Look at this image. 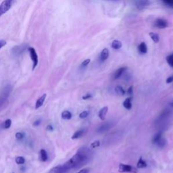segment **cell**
Instances as JSON below:
<instances>
[{"mask_svg":"<svg viewBox=\"0 0 173 173\" xmlns=\"http://www.w3.org/2000/svg\"><path fill=\"white\" fill-rule=\"evenodd\" d=\"M88 154L85 149L79 150L78 152L73 156L68 161H67L63 166L68 170L72 169V168H77L83 164H86L88 161Z\"/></svg>","mask_w":173,"mask_h":173,"instance_id":"obj_1","label":"cell"},{"mask_svg":"<svg viewBox=\"0 0 173 173\" xmlns=\"http://www.w3.org/2000/svg\"><path fill=\"white\" fill-rule=\"evenodd\" d=\"M14 0H4L0 4V17L4 14H6L11 8Z\"/></svg>","mask_w":173,"mask_h":173,"instance_id":"obj_2","label":"cell"},{"mask_svg":"<svg viewBox=\"0 0 173 173\" xmlns=\"http://www.w3.org/2000/svg\"><path fill=\"white\" fill-rule=\"evenodd\" d=\"M119 171L120 172H130V173H137V169L133 166L129 164H125L121 163L119 164Z\"/></svg>","mask_w":173,"mask_h":173,"instance_id":"obj_3","label":"cell"},{"mask_svg":"<svg viewBox=\"0 0 173 173\" xmlns=\"http://www.w3.org/2000/svg\"><path fill=\"white\" fill-rule=\"evenodd\" d=\"M28 52H29L30 58L33 63V66H32V70H34L36 68L37 66L38 65V56L37 54V52L33 48H28Z\"/></svg>","mask_w":173,"mask_h":173,"instance_id":"obj_4","label":"cell"},{"mask_svg":"<svg viewBox=\"0 0 173 173\" xmlns=\"http://www.w3.org/2000/svg\"><path fill=\"white\" fill-rule=\"evenodd\" d=\"M154 26L156 28L162 29V28H165L167 27L168 26V23L167 20H164L163 18H158L154 22Z\"/></svg>","mask_w":173,"mask_h":173,"instance_id":"obj_5","label":"cell"},{"mask_svg":"<svg viewBox=\"0 0 173 173\" xmlns=\"http://www.w3.org/2000/svg\"><path fill=\"white\" fill-rule=\"evenodd\" d=\"M135 5L138 10H142L150 5L149 0H135Z\"/></svg>","mask_w":173,"mask_h":173,"instance_id":"obj_6","label":"cell"},{"mask_svg":"<svg viewBox=\"0 0 173 173\" xmlns=\"http://www.w3.org/2000/svg\"><path fill=\"white\" fill-rule=\"evenodd\" d=\"M68 170L66 169L64 166H57L56 167L52 168L48 173H66Z\"/></svg>","mask_w":173,"mask_h":173,"instance_id":"obj_7","label":"cell"},{"mask_svg":"<svg viewBox=\"0 0 173 173\" xmlns=\"http://www.w3.org/2000/svg\"><path fill=\"white\" fill-rule=\"evenodd\" d=\"M108 107L105 106L102 108L99 111V113H98V116L99 118V119L101 120V121H104L105 119L106 114H108Z\"/></svg>","mask_w":173,"mask_h":173,"instance_id":"obj_8","label":"cell"},{"mask_svg":"<svg viewBox=\"0 0 173 173\" xmlns=\"http://www.w3.org/2000/svg\"><path fill=\"white\" fill-rule=\"evenodd\" d=\"M127 70V67H121V68L118 69V70L114 72V79H118L119 78H120V77L123 74V73L125 72Z\"/></svg>","mask_w":173,"mask_h":173,"instance_id":"obj_9","label":"cell"},{"mask_svg":"<svg viewBox=\"0 0 173 173\" xmlns=\"http://www.w3.org/2000/svg\"><path fill=\"white\" fill-rule=\"evenodd\" d=\"M109 57V50H108L107 48H104L102 50V52H101L100 57H99V60L101 61V62H104Z\"/></svg>","mask_w":173,"mask_h":173,"instance_id":"obj_10","label":"cell"},{"mask_svg":"<svg viewBox=\"0 0 173 173\" xmlns=\"http://www.w3.org/2000/svg\"><path fill=\"white\" fill-rule=\"evenodd\" d=\"M170 113H171V110H165L161 113V114L160 115L159 118H158V121H162L166 120L167 118L170 115Z\"/></svg>","mask_w":173,"mask_h":173,"instance_id":"obj_11","label":"cell"},{"mask_svg":"<svg viewBox=\"0 0 173 173\" xmlns=\"http://www.w3.org/2000/svg\"><path fill=\"white\" fill-rule=\"evenodd\" d=\"M47 95L46 94H43L41 97H39L37 100L36 101V104H35V109H38L40 107L42 106V105L43 104L45 100Z\"/></svg>","mask_w":173,"mask_h":173,"instance_id":"obj_12","label":"cell"},{"mask_svg":"<svg viewBox=\"0 0 173 173\" xmlns=\"http://www.w3.org/2000/svg\"><path fill=\"white\" fill-rule=\"evenodd\" d=\"M132 99H133V97H128L123 102V106L127 110H131L132 108Z\"/></svg>","mask_w":173,"mask_h":173,"instance_id":"obj_13","label":"cell"},{"mask_svg":"<svg viewBox=\"0 0 173 173\" xmlns=\"http://www.w3.org/2000/svg\"><path fill=\"white\" fill-rule=\"evenodd\" d=\"M110 128V123H106L103 124L102 125H101L100 127L98 128V129H97V131H98L99 133H104L105 131H107Z\"/></svg>","mask_w":173,"mask_h":173,"instance_id":"obj_14","label":"cell"},{"mask_svg":"<svg viewBox=\"0 0 173 173\" xmlns=\"http://www.w3.org/2000/svg\"><path fill=\"white\" fill-rule=\"evenodd\" d=\"M85 129H81V130H79V131H77L75 132L74 133V135L72 136V139H79V138H81V137H83V135L85 134Z\"/></svg>","mask_w":173,"mask_h":173,"instance_id":"obj_15","label":"cell"},{"mask_svg":"<svg viewBox=\"0 0 173 173\" xmlns=\"http://www.w3.org/2000/svg\"><path fill=\"white\" fill-rule=\"evenodd\" d=\"M138 50L142 54H145L147 52V48L145 43H141L138 46Z\"/></svg>","mask_w":173,"mask_h":173,"instance_id":"obj_16","label":"cell"},{"mask_svg":"<svg viewBox=\"0 0 173 173\" xmlns=\"http://www.w3.org/2000/svg\"><path fill=\"white\" fill-rule=\"evenodd\" d=\"M122 43L119 40H114L112 43V48L114 50H119L122 48Z\"/></svg>","mask_w":173,"mask_h":173,"instance_id":"obj_17","label":"cell"},{"mask_svg":"<svg viewBox=\"0 0 173 173\" xmlns=\"http://www.w3.org/2000/svg\"><path fill=\"white\" fill-rule=\"evenodd\" d=\"M162 134H163V133H162V131H158V133L154 136L153 139H152V143H153L154 144H156V143H157V142L162 138Z\"/></svg>","mask_w":173,"mask_h":173,"instance_id":"obj_18","label":"cell"},{"mask_svg":"<svg viewBox=\"0 0 173 173\" xmlns=\"http://www.w3.org/2000/svg\"><path fill=\"white\" fill-rule=\"evenodd\" d=\"M147 164L146 163V162L145 160H143V158L141 157L139 159V161H138L137 164V167L138 168H143L147 167Z\"/></svg>","mask_w":173,"mask_h":173,"instance_id":"obj_19","label":"cell"},{"mask_svg":"<svg viewBox=\"0 0 173 173\" xmlns=\"http://www.w3.org/2000/svg\"><path fill=\"white\" fill-rule=\"evenodd\" d=\"M115 92L119 95H125L126 93L125 89H124L123 87H121V85H118V86L115 87Z\"/></svg>","mask_w":173,"mask_h":173,"instance_id":"obj_20","label":"cell"},{"mask_svg":"<svg viewBox=\"0 0 173 173\" xmlns=\"http://www.w3.org/2000/svg\"><path fill=\"white\" fill-rule=\"evenodd\" d=\"M62 119L64 120H70L72 119V114L70 112L65 110L62 113Z\"/></svg>","mask_w":173,"mask_h":173,"instance_id":"obj_21","label":"cell"},{"mask_svg":"<svg viewBox=\"0 0 173 173\" xmlns=\"http://www.w3.org/2000/svg\"><path fill=\"white\" fill-rule=\"evenodd\" d=\"M150 38L152 39V40L153 41L154 43H158L160 41V37L158 35V34L155 33V32H150Z\"/></svg>","mask_w":173,"mask_h":173,"instance_id":"obj_22","label":"cell"},{"mask_svg":"<svg viewBox=\"0 0 173 173\" xmlns=\"http://www.w3.org/2000/svg\"><path fill=\"white\" fill-rule=\"evenodd\" d=\"M156 144L157 145L158 147L160 148V149H162V148H164V147H165V145H166V140L162 137L161 139H160Z\"/></svg>","mask_w":173,"mask_h":173,"instance_id":"obj_23","label":"cell"},{"mask_svg":"<svg viewBox=\"0 0 173 173\" xmlns=\"http://www.w3.org/2000/svg\"><path fill=\"white\" fill-rule=\"evenodd\" d=\"M40 154H41V158L42 161L43 162H46L48 159V154H47L45 150H43V149L41 150Z\"/></svg>","mask_w":173,"mask_h":173,"instance_id":"obj_24","label":"cell"},{"mask_svg":"<svg viewBox=\"0 0 173 173\" xmlns=\"http://www.w3.org/2000/svg\"><path fill=\"white\" fill-rule=\"evenodd\" d=\"M166 62H167L168 65H169L170 67L173 68V53L168 55V56L166 57Z\"/></svg>","mask_w":173,"mask_h":173,"instance_id":"obj_25","label":"cell"},{"mask_svg":"<svg viewBox=\"0 0 173 173\" xmlns=\"http://www.w3.org/2000/svg\"><path fill=\"white\" fill-rule=\"evenodd\" d=\"M100 141L99 140H96V141L92 142L90 145V148L91 149H95V148L99 147L100 146Z\"/></svg>","mask_w":173,"mask_h":173,"instance_id":"obj_26","label":"cell"},{"mask_svg":"<svg viewBox=\"0 0 173 173\" xmlns=\"http://www.w3.org/2000/svg\"><path fill=\"white\" fill-rule=\"evenodd\" d=\"M16 162L18 164H24L25 163V158L22 156H18L16 158Z\"/></svg>","mask_w":173,"mask_h":173,"instance_id":"obj_27","label":"cell"},{"mask_svg":"<svg viewBox=\"0 0 173 173\" xmlns=\"http://www.w3.org/2000/svg\"><path fill=\"white\" fill-rule=\"evenodd\" d=\"M12 125V121L10 119H7L6 121L4 122L3 124V127L4 129H9L10 127V126Z\"/></svg>","mask_w":173,"mask_h":173,"instance_id":"obj_28","label":"cell"},{"mask_svg":"<svg viewBox=\"0 0 173 173\" xmlns=\"http://www.w3.org/2000/svg\"><path fill=\"white\" fill-rule=\"evenodd\" d=\"M89 115V112L87 111H83L79 114V118L81 119H84L85 118H87Z\"/></svg>","mask_w":173,"mask_h":173,"instance_id":"obj_29","label":"cell"},{"mask_svg":"<svg viewBox=\"0 0 173 173\" xmlns=\"http://www.w3.org/2000/svg\"><path fill=\"white\" fill-rule=\"evenodd\" d=\"M164 3H166V5L170 6V7L173 8V0H162Z\"/></svg>","mask_w":173,"mask_h":173,"instance_id":"obj_30","label":"cell"},{"mask_svg":"<svg viewBox=\"0 0 173 173\" xmlns=\"http://www.w3.org/2000/svg\"><path fill=\"white\" fill-rule=\"evenodd\" d=\"M91 62L90 59H86V60L83 61V62L81 63V67H85L88 65Z\"/></svg>","mask_w":173,"mask_h":173,"instance_id":"obj_31","label":"cell"},{"mask_svg":"<svg viewBox=\"0 0 173 173\" xmlns=\"http://www.w3.org/2000/svg\"><path fill=\"white\" fill-rule=\"evenodd\" d=\"M127 94L129 95L130 96H132L133 95V87L130 86L129 89H127Z\"/></svg>","mask_w":173,"mask_h":173,"instance_id":"obj_32","label":"cell"},{"mask_svg":"<svg viewBox=\"0 0 173 173\" xmlns=\"http://www.w3.org/2000/svg\"><path fill=\"white\" fill-rule=\"evenodd\" d=\"M92 95L91 94H89V93H87V94H85L84 96H83V99H84V100H87V99H91V97H92Z\"/></svg>","mask_w":173,"mask_h":173,"instance_id":"obj_33","label":"cell"},{"mask_svg":"<svg viewBox=\"0 0 173 173\" xmlns=\"http://www.w3.org/2000/svg\"><path fill=\"white\" fill-rule=\"evenodd\" d=\"M15 136H16V139H19V140L22 139V138H23V137H24L23 134L21 133H19V132H18V133H16Z\"/></svg>","mask_w":173,"mask_h":173,"instance_id":"obj_34","label":"cell"},{"mask_svg":"<svg viewBox=\"0 0 173 173\" xmlns=\"http://www.w3.org/2000/svg\"><path fill=\"white\" fill-rule=\"evenodd\" d=\"M173 82V75L168 77V78L166 79V83L169 84V83H171Z\"/></svg>","mask_w":173,"mask_h":173,"instance_id":"obj_35","label":"cell"},{"mask_svg":"<svg viewBox=\"0 0 173 173\" xmlns=\"http://www.w3.org/2000/svg\"><path fill=\"white\" fill-rule=\"evenodd\" d=\"M6 45V41L4 40H0V49H1L3 46Z\"/></svg>","mask_w":173,"mask_h":173,"instance_id":"obj_36","label":"cell"},{"mask_svg":"<svg viewBox=\"0 0 173 173\" xmlns=\"http://www.w3.org/2000/svg\"><path fill=\"white\" fill-rule=\"evenodd\" d=\"M89 172V168H84V169L81 170L80 171H79L77 173H88Z\"/></svg>","mask_w":173,"mask_h":173,"instance_id":"obj_37","label":"cell"},{"mask_svg":"<svg viewBox=\"0 0 173 173\" xmlns=\"http://www.w3.org/2000/svg\"><path fill=\"white\" fill-rule=\"evenodd\" d=\"M47 129L48 130V131H52L53 130V127L52 125H49L48 126V128H47Z\"/></svg>","mask_w":173,"mask_h":173,"instance_id":"obj_38","label":"cell"},{"mask_svg":"<svg viewBox=\"0 0 173 173\" xmlns=\"http://www.w3.org/2000/svg\"><path fill=\"white\" fill-rule=\"evenodd\" d=\"M40 124V121H36V123H34V124L33 125H34V126H36V125H39Z\"/></svg>","mask_w":173,"mask_h":173,"instance_id":"obj_39","label":"cell"},{"mask_svg":"<svg viewBox=\"0 0 173 173\" xmlns=\"http://www.w3.org/2000/svg\"><path fill=\"white\" fill-rule=\"evenodd\" d=\"M170 106H171V107L173 108V100L171 101V102L170 103Z\"/></svg>","mask_w":173,"mask_h":173,"instance_id":"obj_40","label":"cell"}]
</instances>
